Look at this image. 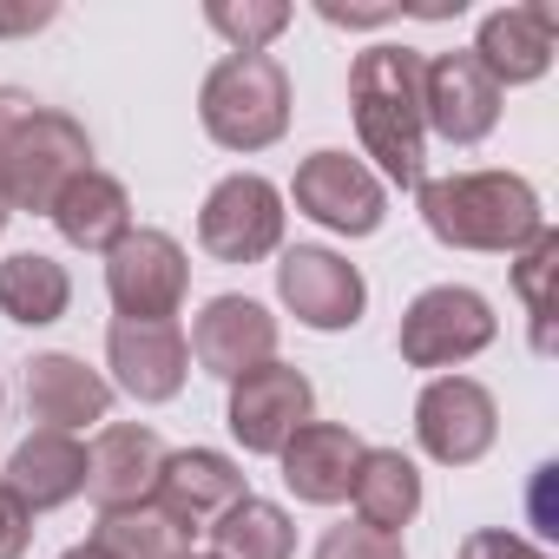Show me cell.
Wrapping results in <instances>:
<instances>
[{
	"mask_svg": "<svg viewBox=\"0 0 559 559\" xmlns=\"http://www.w3.org/2000/svg\"><path fill=\"white\" fill-rule=\"evenodd\" d=\"M421 60L415 47H369L349 67V112L362 132V152L382 165L389 185L421 191L428 158V119H421Z\"/></svg>",
	"mask_w": 559,
	"mask_h": 559,
	"instance_id": "cell-1",
	"label": "cell"
},
{
	"mask_svg": "<svg viewBox=\"0 0 559 559\" xmlns=\"http://www.w3.org/2000/svg\"><path fill=\"white\" fill-rule=\"evenodd\" d=\"M80 171H93L86 126L60 106H40L21 86H0V204L47 217Z\"/></svg>",
	"mask_w": 559,
	"mask_h": 559,
	"instance_id": "cell-2",
	"label": "cell"
},
{
	"mask_svg": "<svg viewBox=\"0 0 559 559\" xmlns=\"http://www.w3.org/2000/svg\"><path fill=\"white\" fill-rule=\"evenodd\" d=\"M421 224L448 250L513 257L546 230V211L520 171H454V178H421Z\"/></svg>",
	"mask_w": 559,
	"mask_h": 559,
	"instance_id": "cell-3",
	"label": "cell"
},
{
	"mask_svg": "<svg viewBox=\"0 0 559 559\" xmlns=\"http://www.w3.org/2000/svg\"><path fill=\"white\" fill-rule=\"evenodd\" d=\"M198 119L224 152H263L290 132V73L270 53H224L198 86Z\"/></svg>",
	"mask_w": 559,
	"mask_h": 559,
	"instance_id": "cell-4",
	"label": "cell"
},
{
	"mask_svg": "<svg viewBox=\"0 0 559 559\" xmlns=\"http://www.w3.org/2000/svg\"><path fill=\"white\" fill-rule=\"evenodd\" d=\"M106 290H112V310L126 323H171L185 290H191V263L178 250V237L165 230H126L112 250H106Z\"/></svg>",
	"mask_w": 559,
	"mask_h": 559,
	"instance_id": "cell-5",
	"label": "cell"
},
{
	"mask_svg": "<svg viewBox=\"0 0 559 559\" xmlns=\"http://www.w3.org/2000/svg\"><path fill=\"white\" fill-rule=\"evenodd\" d=\"M402 362L408 369H454L493 343V304L467 284H435L402 310Z\"/></svg>",
	"mask_w": 559,
	"mask_h": 559,
	"instance_id": "cell-6",
	"label": "cell"
},
{
	"mask_svg": "<svg viewBox=\"0 0 559 559\" xmlns=\"http://www.w3.org/2000/svg\"><path fill=\"white\" fill-rule=\"evenodd\" d=\"M198 243L217 263H263L284 243V191L257 171H230L211 185L204 211H198Z\"/></svg>",
	"mask_w": 559,
	"mask_h": 559,
	"instance_id": "cell-7",
	"label": "cell"
},
{
	"mask_svg": "<svg viewBox=\"0 0 559 559\" xmlns=\"http://www.w3.org/2000/svg\"><path fill=\"white\" fill-rule=\"evenodd\" d=\"M276 297H284V310L304 323V330H356L362 310H369V284H362V270L323 243H297L284 250V263H276Z\"/></svg>",
	"mask_w": 559,
	"mask_h": 559,
	"instance_id": "cell-8",
	"label": "cell"
},
{
	"mask_svg": "<svg viewBox=\"0 0 559 559\" xmlns=\"http://www.w3.org/2000/svg\"><path fill=\"white\" fill-rule=\"evenodd\" d=\"M310 415H317V389L290 362H263V369L237 376L230 382V408H224V421H230V435H237L243 454H284V441Z\"/></svg>",
	"mask_w": 559,
	"mask_h": 559,
	"instance_id": "cell-9",
	"label": "cell"
},
{
	"mask_svg": "<svg viewBox=\"0 0 559 559\" xmlns=\"http://www.w3.org/2000/svg\"><path fill=\"white\" fill-rule=\"evenodd\" d=\"M290 198H297L304 217H317L323 230H343V237H376L382 217H389L382 178H376L362 158H349V152H310V158L297 165Z\"/></svg>",
	"mask_w": 559,
	"mask_h": 559,
	"instance_id": "cell-10",
	"label": "cell"
},
{
	"mask_svg": "<svg viewBox=\"0 0 559 559\" xmlns=\"http://www.w3.org/2000/svg\"><path fill=\"white\" fill-rule=\"evenodd\" d=\"M500 435V408L474 376H435L415 402V441L441 467H474Z\"/></svg>",
	"mask_w": 559,
	"mask_h": 559,
	"instance_id": "cell-11",
	"label": "cell"
},
{
	"mask_svg": "<svg viewBox=\"0 0 559 559\" xmlns=\"http://www.w3.org/2000/svg\"><path fill=\"white\" fill-rule=\"evenodd\" d=\"M421 119L448 145H480L500 126V86L487 80V67L467 47L421 60Z\"/></svg>",
	"mask_w": 559,
	"mask_h": 559,
	"instance_id": "cell-12",
	"label": "cell"
},
{
	"mask_svg": "<svg viewBox=\"0 0 559 559\" xmlns=\"http://www.w3.org/2000/svg\"><path fill=\"white\" fill-rule=\"evenodd\" d=\"M191 356L204 362V376L237 382V376L276 362V317L250 297H211L191 323Z\"/></svg>",
	"mask_w": 559,
	"mask_h": 559,
	"instance_id": "cell-13",
	"label": "cell"
},
{
	"mask_svg": "<svg viewBox=\"0 0 559 559\" xmlns=\"http://www.w3.org/2000/svg\"><path fill=\"white\" fill-rule=\"evenodd\" d=\"M106 362L132 402H171L191 376V343L178 323H126L119 317L106 336Z\"/></svg>",
	"mask_w": 559,
	"mask_h": 559,
	"instance_id": "cell-14",
	"label": "cell"
},
{
	"mask_svg": "<svg viewBox=\"0 0 559 559\" xmlns=\"http://www.w3.org/2000/svg\"><path fill=\"white\" fill-rule=\"evenodd\" d=\"M552 34H559L552 0H520V8H493L480 21V40L467 53L487 67L493 86H533L552 67Z\"/></svg>",
	"mask_w": 559,
	"mask_h": 559,
	"instance_id": "cell-15",
	"label": "cell"
},
{
	"mask_svg": "<svg viewBox=\"0 0 559 559\" xmlns=\"http://www.w3.org/2000/svg\"><path fill=\"white\" fill-rule=\"evenodd\" d=\"M243 467L217 448H185V454H165V474H158V507L185 526V533H211L217 513H230L243 500Z\"/></svg>",
	"mask_w": 559,
	"mask_h": 559,
	"instance_id": "cell-16",
	"label": "cell"
},
{
	"mask_svg": "<svg viewBox=\"0 0 559 559\" xmlns=\"http://www.w3.org/2000/svg\"><path fill=\"white\" fill-rule=\"evenodd\" d=\"M362 435L356 428H343V421H304L290 441H284V487L297 493V500H310V507H336V500H349V487H356V467H362Z\"/></svg>",
	"mask_w": 559,
	"mask_h": 559,
	"instance_id": "cell-17",
	"label": "cell"
},
{
	"mask_svg": "<svg viewBox=\"0 0 559 559\" xmlns=\"http://www.w3.org/2000/svg\"><path fill=\"white\" fill-rule=\"evenodd\" d=\"M158 474H165V441L139 421H112L86 448V493L99 500V513L106 507H145L158 493Z\"/></svg>",
	"mask_w": 559,
	"mask_h": 559,
	"instance_id": "cell-18",
	"label": "cell"
},
{
	"mask_svg": "<svg viewBox=\"0 0 559 559\" xmlns=\"http://www.w3.org/2000/svg\"><path fill=\"white\" fill-rule=\"evenodd\" d=\"M106 408H112V382H106L99 369H86L80 356L47 349V356L27 362V415H34L40 428L73 435V428H86V421H106Z\"/></svg>",
	"mask_w": 559,
	"mask_h": 559,
	"instance_id": "cell-19",
	"label": "cell"
},
{
	"mask_svg": "<svg viewBox=\"0 0 559 559\" xmlns=\"http://www.w3.org/2000/svg\"><path fill=\"white\" fill-rule=\"evenodd\" d=\"M8 487L14 500H27L34 513H47V507H67L73 493H86V448L73 441V435H53V428H40V435H27L21 448H14V461H8Z\"/></svg>",
	"mask_w": 559,
	"mask_h": 559,
	"instance_id": "cell-20",
	"label": "cell"
},
{
	"mask_svg": "<svg viewBox=\"0 0 559 559\" xmlns=\"http://www.w3.org/2000/svg\"><path fill=\"white\" fill-rule=\"evenodd\" d=\"M53 224H60V237L73 243V250H112L126 230H132V198H126V185L112 178V171H80L60 198H53V211H47Z\"/></svg>",
	"mask_w": 559,
	"mask_h": 559,
	"instance_id": "cell-21",
	"label": "cell"
},
{
	"mask_svg": "<svg viewBox=\"0 0 559 559\" xmlns=\"http://www.w3.org/2000/svg\"><path fill=\"white\" fill-rule=\"evenodd\" d=\"M356 520L376 526V533H395L421 513V467L402 454V448H362V467H356Z\"/></svg>",
	"mask_w": 559,
	"mask_h": 559,
	"instance_id": "cell-22",
	"label": "cell"
},
{
	"mask_svg": "<svg viewBox=\"0 0 559 559\" xmlns=\"http://www.w3.org/2000/svg\"><path fill=\"white\" fill-rule=\"evenodd\" d=\"M67 304H73L67 263H53V257H40V250H21V257L0 263V317H8V323L47 330V323L67 317Z\"/></svg>",
	"mask_w": 559,
	"mask_h": 559,
	"instance_id": "cell-23",
	"label": "cell"
},
{
	"mask_svg": "<svg viewBox=\"0 0 559 559\" xmlns=\"http://www.w3.org/2000/svg\"><path fill=\"white\" fill-rule=\"evenodd\" d=\"M86 546H99L106 559H185L191 533L158 500H145V507H106Z\"/></svg>",
	"mask_w": 559,
	"mask_h": 559,
	"instance_id": "cell-24",
	"label": "cell"
},
{
	"mask_svg": "<svg viewBox=\"0 0 559 559\" xmlns=\"http://www.w3.org/2000/svg\"><path fill=\"white\" fill-rule=\"evenodd\" d=\"M211 546H217L211 559H290L297 552V526H290V513L276 500L243 493L230 513H217Z\"/></svg>",
	"mask_w": 559,
	"mask_h": 559,
	"instance_id": "cell-25",
	"label": "cell"
},
{
	"mask_svg": "<svg viewBox=\"0 0 559 559\" xmlns=\"http://www.w3.org/2000/svg\"><path fill=\"white\" fill-rule=\"evenodd\" d=\"M552 276H559V230L546 224L526 250H513V290L533 317V349L552 356Z\"/></svg>",
	"mask_w": 559,
	"mask_h": 559,
	"instance_id": "cell-26",
	"label": "cell"
},
{
	"mask_svg": "<svg viewBox=\"0 0 559 559\" xmlns=\"http://www.w3.org/2000/svg\"><path fill=\"white\" fill-rule=\"evenodd\" d=\"M204 21L230 40V53H263L276 34L290 27V8L284 0H211Z\"/></svg>",
	"mask_w": 559,
	"mask_h": 559,
	"instance_id": "cell-27",
	"label": "cell"
},
{
	"mask_svg": "<svg viewBox=\"0 0 559 559\" xmlns=\"http://www.w3.org/2000/svg\"><path fill=\"white\" fill-rule=\"evenodd\" d=\"M317 559H408V552H402L395 533H376V526H362V520H356V526L343 520V526H330V533L317 539Z\"/></svg>",
	"mask_w": 559,
	"mask_h": 559,
	"instance_id": "cell-28",
	"label": "cell"
},
{
	"mask_svg": "<svg viewBox=\"0 0 559 559\" xmlns=\"http://www.w3.org/2000/svg\"><path fill=\"white\" fill-rule=\"evenodd\" d=\"M454 559H546L533 539H520V533H507V526H480V533H467L461 539V552Z\"/></svg>",
	"mask_w": 559,
	"mask_h": 559,
	"instance_id": "cell-29",
	"label": "cell"
},
{
	"mask_svg": "<svg viewBox=\"0 0 559 559\" xmlns=\"http://www.w3.org/2000/svg\"><path fill=\"white\" fill-rule=\"evenodd\" d=\"M34 546V507L0 487V559H21Z\"/></svg>",
	"mask_w": 559,
	"mask_h": 559,
	"instance_id": "cell-30",
	"label": "cell"
},
{
	"mask_svg": "<svg viewBox=\"0 0 559 559\" xmlns=\"http://www.w3.org/2000/svg\"><path fill=\"white\" fill-rule=\"evenodd\" d=\"M317 14H323V21H336V27H382V21H395L402 8H336V0H323Z\"/></svg>",
	"mask_w": 559,
	"mask_h": 559,
	"instance_id": "cell-31",
	"label": "cell"
},
{
	"mask_svg": "<svg viewBox=\"0 0 559 559\" xmlns=\"http://www.w3.org/2000/svg\"><path fill=\"white\" fill-rule=\"evenodd\" d=\"M60 8H0V34H34V27H47Z\"/></svg>",
	"mask_w": 559,
	"mask_h": 559,
	"instance_id": "cell-32",
	"label": "cell"
},
{
	"mask_svg": "<svg viewBox=\"0 0 559 559\" xmlns=\"http://www.w3.org/2000/svg\"><path fill=\"white\" fill-rule=\"evenodd\" d=\"M60 559H106L99 546H73V552H60Z\"/></svg>",
	"mask_w": 559,
	"mask_h": 559,
	"instance_id": "cell-33",
	"label": "cell"
},
{
	"mask_svg": "<svg viewBox=\"0 0 559 559\" xmlns=\"http://www.w3.org/2000/svg\"><path fill=\"white\" fill-rule=\"evenodd\" d=\"M0 230H8V204H0Z\"/></svg>",
	"mask_w": 559,
	"mask_h": 559,
	"instance_id": "cell-34",
	"label": "cell"
},
{
	"mask_svg": "<svg viewBox=\"0 0 559 559\" xmlns=\"http://www.w3.org/2000/svg\"><path fill=\"white\" fill-rule=\"evenodd\" d=\"M185 559H211V552H185Z\"/></svg>",
	"mask_w": 559,
	"mask_h": 559,
	"instance_id": "cell-35",
	"label": "cell"
},
{
	"mask_svg": "<svg viewBox=\"0 0 559 559\" xmlns=\"http://www.w3.org/2000/svg\"><path fill=\"white\" fill-rule=\"evenodd\" d=\"M0 402H8V389H0Z\"/></svg>",
	"mask_w": 559,
	"mask_h": 559,
	"instance_id": "cell-36",
	"label": "cell"
}]
</instances>
